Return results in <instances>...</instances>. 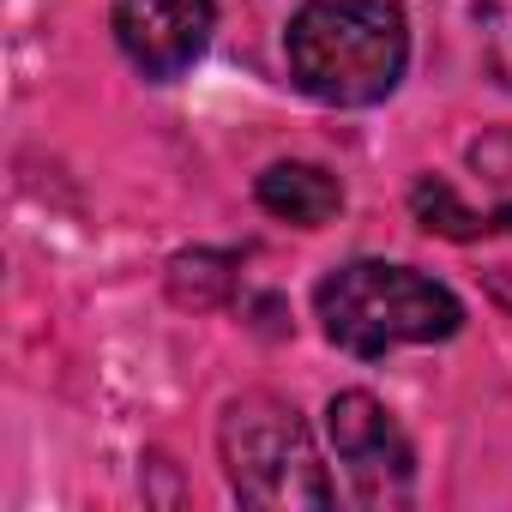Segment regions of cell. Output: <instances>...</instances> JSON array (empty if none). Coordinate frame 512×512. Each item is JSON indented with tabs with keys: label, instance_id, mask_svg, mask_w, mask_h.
<instances>
[{
	"label": "cell",
	"instance_id": "cell-1",
	"mask_svg": "<svg viewBox=\"0 0 512 512\" xmlns=\"http://www.w3.org/2000/svg\"><path fill=\"white\" fill-rule=\"evenodd\" d=\"M290 73L332 109H368L398 91L410 31L398 0H308L284 37Z\"/></svg>",
	"mask_w": 512,
	"mask_h": 512
},
{
	"label": "cell",
	"instance_id": "cell-2",
	"mask_svg": "<svg viewBox=\"0 0 512 512\" xmlns=\"http://www.w3.org/2000/svg\"><path fill=\"white\" fill-rule=\"evenodd\" d=\"M320 326L350 356H386L398 344H440L464 326V308L446 284L392 266V260H350L320 278L314 290Z\"/></svg>",
	"mask_w": 512,
	"mask_h": 512
},
{
	"label": "cell",
	"instance_id": "cell-3",
	"mask_svg": "<svg viewBox=\"0 0 512 512\" xmlns=\"http://www.w3.org/2000/svg\"><path fill=\"white\" fill-rule=\"evenodd\" d=\"M217 446H223L229 488L247 506H332L326 464H320L302 416L284 398H266V392L235 398L223 410Z\"/></svg>",
	"mask_w": 512,
	"mask_h": 512
},
{
	"label": "cell",
	"instance_id": "cell-4",
	"mask_svg": "<svg viewBox=\"0 0 512 512\" xmlns=\"http://www.w3.org/2000/svg\"><path fill=\"white\" fill-rule=\"evenodd\" d=\"M326 434L332 452L356 488L362 506H404L410 482H416V452L404 440V428L392 422V410L368 392H338L326 410Z\"/></svg>",
	"mask_w": 512,
	"mask_h": 512
},
{
	"label": "cell",
	"instance_id": "cell-5",
	"mask_svg": "<svg viewBox=\"0 0 512 512\" xmlns=\"http://www.w3.org/2000/svg\"><path fill=\"white\" fill-rule=\"evenodd\" d=\"M211 0H115V43L145 79H181L211 43Z\"/></svg>",
	"mask_w": 512,
	"mask_h": 512
},
{
	"label": "cell",
	"instance_id": "cell-6",
	"mask_svg": "<svg viewBox=\"0 0 512 512\" xmlns=\"http://www.w3.org/2000/svg\"><path fill=\"white\" fill-rule=\"evenodd\" d=\"M260 205L284 223H302V229H320L344 211V187L332 169L320 163H272L260 175Z\"/></svg>",
	"mask_w": 512,
	"mask_h": 512
},
{
	"label": "cell",
	"instance_id": "cell-7",
	"mask_svg": "<svg viewBox=\"0 0 512 512\" xmlns=\"http://www.w3.org/2000/svg\"><path fill=\"white\" fill-rule=\"evenodd\" d=\"M410 211H416V223H422V229L452 235V241H476V235H488V229H500V223H506V217H482V211L458 205V193H452L446 181H434V175H422V181L410 187Z\"/></svg>",
	"mask_w": 512,
	"mask_h": 512
},
{
	"label": "cell",
	"instance_id": "cell-8",
	"mask_svg": "<svg viewBox=\"0 0 512 512\" xmlns=\"http://www.w3.org/2000/svg\"><path fill=\"white\" fill-rule=\"evenodd\" d=\"M169 290L181 308H217L235 290V260L229 253H181L169 266Z\"/></svg>",
	"mask_w": 512,
	"mask_h": 512
},
{
	"label": "cell",
	"instance_id": "cell-9",
	"mask_svg": "<svg viewBox=\"0 0 512 512\" xmlns=\"http://www.w3.org/2000/svg\"><path fill=\"white\" fill-rule=\"evenodd\" d=\"M476 31H482L488 73L512 91V0H476Z\"/></svg>",
	"mask_w": 512,
	"mask_h": 512
}]
</instances>
